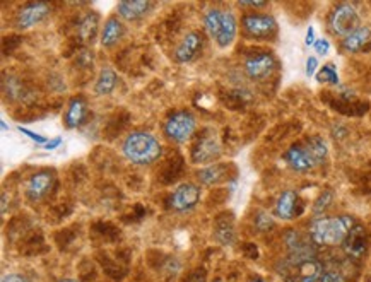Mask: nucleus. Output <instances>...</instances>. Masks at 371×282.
Segmentation results:
<instances>
[{"mask_svg": "<svg viewBox=\"0 0 371 282\" xmlns=\"http://www.w3.org/2000/svg\"><path fill=\"white\" fill-rule=\"evenodd\" d=\"M329 156V146L318 135L306 139L303 144H294L284 153V161L293 172L306 173L320 166Z\"/></svg>", "mask_w": 371, "mask_h": 282, "instance_id": "nucleus-1", "label": "nucleus"}, {"mask_svg": "<svg viewBox=\"0 0 371 282\" xmlns=\"http://www.w3.org/2000/svg\"><path fill=\"white\" fill-rule=\"evenodd\" d=\"M354 226L356 221L351 216H323L311 221L308 236L317 246H342Z\"/></svg>", "mask_w": 371, "mask_h": 282, "instance_id": "nucleus-2", "label": "nucleus"}, {"mask_svg": "<svg viewBox=\"0 0 371 282\" xmlns=\"http://www.w3.org/2000/svg\"><path fill=\"white\" fill-rule=\"evenodd\" d=\"M122 150L127 160L139 166L153 165L163 154V148L158 139L153 134L141 132V130L127 135Z\"/></svg>", "mask_w": 371, "mask_h": 282, "instance_id": "nucleus-3", "label": "nucleus"}, {"mask_svg": "<svg viewBox=\"0 0 371 282\" xmlns=\"http://www.w3.org/2000/svg\"><path fill=\"white\" fill-rule=\"evenodd\" d=\"M275 270L284 282H318L322 277L323 265L317 258L298 260L286 255L275 265Z\"/></svg>", "mask_w": 371, "mask_h": 282, "instance_id": "nucleus-4", "label": "nucleus"}, {"mask_svg": "<svg viewBox=\"0 0 371 282\" xmlns=\"http://www.w3.org/2000/svg\"><path fill=\"white\" fill-rule=\"evenodd\" d=\"M329 26L334 34L344 39L351 33L361 27V15L353 4H339L329 18Z\"/></svg>", "mask_w": 371, "mask_h": 282, "instance_id": "nucleus-5", "label": "nucleus"}, {"mask_svg": "<svg viewBox=\"0 0 371 282\" xmlns=\"http://www.w3.org/2000/svg\"><path fill=\"white\" fill-rule=\"evenodd\" d=\"M197 129V118L190 113V111L182 110L171 115L165 123V135L170 141L183 144L194 135Z\"/></svg>", "mask_w": 371, "mask_h": 282, "instance_id": "nucleus-6", "label": "nucleus"}, {"mask_svg": "<svg viewBox=\"0 0 371 282\" xmlns=\"http://www.w3.org/2000/svg\"><path fill=\"white\" fill-rule=\"evenodd\" d=\"M284 243L287 248V257L298 260H310L317 258V245L310 240L308 234H301L296 229H289L284 234Z\"/></svg>", "mask_w": 371, "mask_h": 282, "instance_id": "nucleus-7", "label": "nucleus"}, {"mask_svg": "<svg viewBox=\"0 0 371 282\" xmlns=\"http://www.w3.org/2000/svg\"><path fill=\"white\" fill-rule=\"evenodd\" d=\"M241 25L249 37L257 39L274 37L277 31V23L269 14H249L241 19Z\"/></svg>", "mask_w": 371, "mask_h": 282, "instance_id": "nucleus-8", "label": "nucleus"}, {"mask_svg": "<svg viewBox=\"0 0 371 282\" xmlns=\"http://www.w3.org/2000/svg\"><path fill=\"white\" fill-rule=\"evenodd\" d=\"M201 200V188L194 184H183L173 190L170 197V207L177 212H190Z\"/></svg>", "mask_w": 371, "mask_h": 282, "instance_id": "nucleus-9", "label": "nucleus"}, {"mask_svg": "<svg viewBox=\"0 0 371 282\" xmlns=\"http://www.w3.org/2000/svg\"><path fill=\"white\" fill-rule=\"evenodd\" d=\"M275 69V57L269 51L251 55L245 62V72L251 81H263L269 77Z\"/></svg>", "mask_w": 371, "mask_h": 282, "instance_id": "nucleus-10", "label": "nucleus"}, {"mask_svg": "<svg viewBox=\"0 0 371 282\" xmlns=\"http://www.w3.org/2000/svg\"><path fill=\"white\" fill-rule=\"evenodd\" d=\"M342 248H344V253L349 258H353V260H361V258L368 253L370 248L368 231H366L361 224H356L351 229V233L347 234Z\"/></svg>", "mask_w": 371, "mask_h": 282, "instance_id": "nucleus-11", "label": "nucleus"}, {"mask_svg": "<svg viewBox=\"0 0 371 282\" xmlns=\"http://www.w3.org/2000/svg\"><path fill=\"white\" fill-rule=\"evenodd\" d=\"M48 14H50V6L46 2H31L19 11L15 25L19 30H30V27L39 25Z\"/></svg>", "mask_w": 371, "mask_h": 282, "instance_id": "nucleus-12", "label": "nucleus"}, {"mask_svg": "<svg viewBox=\"0 0 371 282\" xmlns=\"http://www.w3.org/2000/svg\"><path fill=\"white\" fill-rule=\"evenodd\" d=\"M299 212H301V209H299L298 193L294 190H284L275 200L274 216L281 221H293L296 219Z\"/></svg>", "mask_w": 371, "mask_h": 282, "instance_id": "nucleus-13", "label": "nucleus"}, {"mask_svg": "<svg viewBox=\"0 0 371 282\" xmlns=\"http://www.w3.org/2000/svg\"><path fill=\"white\" fill-rule=\"evenodd\" d=\"M202 34L197 31H190L185 34V38L182 39V43L175 50V60L178 63H187L191 62L202 50Z\"/></svg>", "mask_w": 371, "mask_h": 282, "instance_id": "nucleus-14", "label": "nucleus"}, {"mask_svg": "<svg viewBox=\"0 0 371 282\" xmlns=\"http://www.w3.org/2000/svg\"><path fill=\"white\" fill-rule=\"evenodd\" d=\"M54 173L39 172L33 174L26 184V197L30 198L31 202L42 200V198L50 192L51 186H54Z\"/></svg>", "mask_w": 371, "mask_h": 282, "instance_id": "nucleus-15", "label": "nucleus"}, {"mask_svg": "<svg viewBox=\"0 0 371 282\" xmlns=\"http://www.w3.org/2000/svg\"><path fill=\"white\" fill-rule=\"evenodd\" d=\"M219 156H221V146H219L218 139L214 135L201 139V142L195 146L194 153H191V160H194V162H197V165L213 162Z\"/></svg>", "mask_w": 371, "mask_h": 282, "instance_id": "nucleus-16", "label": "nucleus"}, {"mask_svg": "<svg viewBox=\"0 0 371 282\" xmlns=\"http://www.w3.org/2000/svg\"><path fill=\"white\" fill-rule=\"evenodd\" d=\"M153 6L154 4L147 2V0H123L118 4V15L125 21L134 23L142 19Z\"/></svg>", "mask_w": 371, "mask_h": 282, "instance_id": "nucleus-17", "label": "nucleus"}, {"mask_svg": "<svg viewBox=\"0 0 371 282\" xmlns=\"http://www.w3.org/2000/svg\"><path fill=\"white\" fill-rule=\"evenodd\" d=\"M237 33H238L237 18H234V14L229 13V11H225V15H222V25L218 33V38H215V43H218L221 49H226V46H229L231 43L234 41Z\"/></svg>", "mask_w": 371, "mask_h": 282, "instance_id": "nucleus-18", "label": "nucleus"}, {"mask_svg": "<svg viewBox=\"0 0 371 282\" xmlns=\"http://www.w3.org/2000/svg\"><path fill=\"white\" fill-rule=\"evenodd\" d=\"M371 39V30L368 26H361L358 27L354 33H351L349 37H346L342 39V50L347 51V53H358L366 46Z\"/></svg>", "mask_w": 371, "mask_h": 282, "instance_id": "nucleus-19", "label": "nucleus"}, {"mask_svg": "<svg viewBox=\"0 0 371 282\" xmlns=\"http://www.w3.org/2000/svg\"><path fill=\"white\" fill-rule=\"evenodd\" d=\"M87 115V106L86 101L82 98H74L69 103V108L65 113V123L69 129H75V127H81L84 120H86Z\"/></svg>", "mask_w": 371, "mask_h": 282, "instance_id": "nucleus-20", "label": "nucleus"}, {"mask_svg": "<svg viewBox=\"0 0 371 282\" xmlns=\"http://www.w3.org/2000/svg\"><path fill=\"white\" fill-rule=\"evenodd\" d=\"M123 37V25L120 23L118 18H110L108 21L105 23V26H103V31H101V45L105 46V49H110V46H113L115 43H118V39Z\"/></svg>", "mask_w": 371, "mask_h": 282, "instance_id": "nucleus-21", "label": "nucleus"}, {"mask_svg": "<svg viewBox=\"0 0 371 282\" xmlns=\"http://www.w3.org/2000/svg\"><path fill=\"white\" fill-rule=\"evenodd\" d=\"M98 26H99V18L96 13H87L79 23V37L84 43H93L98 34Z\"/></svg>", "mask_w": 371, "mask_h": 282, "instance_id": "nucleus-22", "label": "nucleus"}, {"mask_svg": "<svg viewBox=\"0 0 371 282\" xmlns=\"http://www.w3.org/2000/svg\"><path fill=\"white\" fill-rule=\"evenodd\" d=\"M117 82H118V77H117V74H115V70L103 69L101 72H99L98 81H96V84H94L96 94H99V96H108V94H111L115 91Z\"/></svg>", "mask_w": 371, "mask_h": 282, "instance_id": "nucleus-23", "label": "nucleus"}, {"mask_svg": "<svg viewBox=\"0 0 371 282\" xmlns=\"http://www.w3.org/2000/svg\"><path fill=\"white\" fill-rule=\"evenodd\" d=\"M222 15H225V11L221 9H210L207 11L206 15H203V27H206L207 34H209L213 39L218 38L219 30H221Z\"/></svg>", "mask_w": 371, "mask_h": 282, "instance_id": "nucleus-24", "label": "nucleus"}, {"mask_svg": "<svg viewBox=\"0 0 371 282\" xmlns=\"http://www.w3.org/2000/svg\"><path fill=\"white\" fill-rule=\"evenodd\" d=\"M225 178V168L219 165H213L203 168L202 172H199V180L202 181L203 185H215Z\"/></svg>", "mask_w": 371, "mask_h": 282, "instance_id": "nucleus-25", "label": "nucleus"}, {"mask_svg": "<svg viewBox=\"0 0 371 282\" xmlns=\"http://www.w3.org/2000/svg\"><path fill=\"white\" fill-rule=\"evenodd\" d=\"M215 238L221 245H233L234 243V228L231 221H218L215 224Z\"/></svg>", "mask_w": 371, "mask_h": 282, "instance_id": "nucleus-26", "label": "nucleus"}, {"mask_svg": "<svg viewBox=\"0 0 371 282\" xmlns=\"http://www.w3.org/2000/svg\"><path fill=\"white\" fill-rule=\"evenodd\" d=\"M318 282H347L346 269L339 264H330L323 267L322 277Z\"/></svg>", "mask_w": 371, "mask_h": 282, "instance_id": "nucleus-27", "label": "nucleus"}, {"mask_svg": "<svg viewBox=\"0 0 371 282\" xmlns=\"http://www.w3.org/2000/svg\"><path fill=\"white\" fill-rule=\"evenodd\" d=\"M332 200H334V193L330 192V190H325V192H323L322 196L318 197L317 200H315L313 209H311V212H313L315 219H318V217H323V214H325L327 209L330 207Z\"/></svg>", "mask_w": 371, "mask_h": 282, "instance_id": "nucleus-28", "label": "nucleus"}, {"mask_svg": "<svg viewBox=\"0 0 371 282\" xmlns=\"http://www.w3.org/2000/svg\"><path fill=\"white\" fill-rule=\"evenodd\" d=\"M317 81L318 82H329V84H337L339 82V74L335 65L329 63V65H323L320 70L317 72Z\"/></svg>", "mask_w": 371, "mask_h": 282, "instance_id": "nucleus-29", "label": "nucleus"}, {"mask_svg": "<svg viewBox=\"0 0 371 282\" xmlns=\"http://www.w3.org/2000/svg\"><path fill=\"white\" fill-rule=\"evenodd\" d=\"M272 217L265 212H260L257 216V219H255V226H257V229H260V231H267L269 228H272Z\"/></svg>", "mask_w": 371, "mask_h": 282, "instance_id": "nucleus-30", "label": "nucleus"}, {"mask_svg": "<svg viewBox=\"0 0 371 282\" xmlns=\"http://www.w3.org/2000/svg\"><path fill=\"white\" fill-rule=\"evenodd\" d=\"M313 50L317 51L320 57H325V55H329V51H330V41L325 38H318L317 41H315Z\"/></svg>", "mask_w": 371, "mask_h": 282, "instance_id": "nucleus-31", "label": "nucleus"}, {"mask_svg": "<svg viewBox=\"0 0 371 282\" xmlns=\"http://www.w3.org/2000/svg\"><path fill=\"white\" fill-rule=\"evenodd\" d=\"M318 58L317 57H313V55H311V57L306 58V67H305V74H306V77H313L315 74H317V70H318Z\"/></svg>", "mask_w": 371, "mask_h": 282, "instance_id": "nucleus-32", "label": "nucleus"}, {"mask_svg": "<svg viewBox=\"0 0 371 282\" xmlns=\"http://www.w3.org/2000/svg\"><path fill=\"white\" fill-rule=\"evenodd\" d=\"M239 7H251V9H263L269 6V2H262V0H241L238 2Z\"/></svg>", "mask_w": 371, "mask_h": 282, "instance_id": "nucleus-33", "label": "nucleus"}, {"mask_svg": "<svg viewBox=\"0 0 371 282\" xmlns=\"http://www.w3.org/2000/svg\"><path fill=\"white\" fill-rule=\"evenodd\" d=\"M19 132L24 134V135H27V137L31 139V141H34L36 144H45L46 146V139L45 137H42V135H38V134H34V132H31V130H27V129H23V127H19Z\"/></svg>", "mask_w": 371, "mask_h": 282, "instance_id": "nucleus-34", "label": "nucleus"}, {"mask_svg": "<svg viewBox=\"0 0 371 282\" xmlns=\"http://www.w3.org/2000/svg\"><path fill=\"white\" fill-rule=\"evenodd\" d=\"M2 282H30L23 274H6L2 277Z\"/></svg>", "mask_w": 371, "mask_h": 282, "instance_id": "nucleus-35", "label": "nucleus"}, {"mask_svg": "<svg viewBox=\"0 0 371 282\" xmlns=\"http://www.w3.org/2000/svg\"><path fill=\"white\" fill-rule=\"evenodd\" d=\"M315 41H317V38H315V30L313 27H308V30H306V37H305V45L306 46H313L315 45Z\"/></svg>", "mask_w": 371, "mask_h": 282, "instance_id": "nucleus-36", "label": "nucleus"}, {"mask_svg": "<svg viewBox=\"0 0 371 282\" xmlns=\"http://www.w3.org/2000/svg\"><path fill=\"white\" fill-rule=\"evenodd\" d=\"M60 146H62V137H57V139H54V141H48L46 146H45V149L46 150H54V149L60 148Z\"/></svg>", "mask_w": 371, "mask_h": 282, "instance_id": "nucleus-37", "label": "nucleus"}, {"mask_svg": "<svg viewBox=\"0 0 371 282\" xmlns=\"http://www.w3.org/2000/svg\"><path fill=\"white\" fill-rule=\"evenodd\" d=\"M6 212H7V196L4 193L2 196V214H6Z\"/></svg>", "mask_w": 371, "mask_h": 282, "instance_id": "nucleus-38", "label": "nucleus"}, {"mask_svg": "<svg viewBox=\"0 0 371 282\" xmlns=\"http://www.w3.org/2000/svg\"><path fill=\"white\" fill-rule=\"evenodd\" d=\"M249 282H267L265 279H260V277H255V279H251Z\"/></svg>", "mask_w": 371, "mask_h": 282, "instance_id": "nucleus-39", "label": "nucleus"}, {"mask_svg": "<svg viewBox=\"0 0 371 282\" xmlns=\"http://www.w3.org/2000/svg\"><path fill=\"white\" fill-rule=\"evenodd\" d=\"M58 282H79V281H75V279H62V281H58Z\"/></svg>", "mask_w": 371, "mask_h": 282, "instance_id": "nucleus-40", "label": "nucleus"}, {"mask_svg": "<svg viewBox=\"0 0 371 282\" xmlns=\"http://www.w3.org/2000/svg\"><path fill=\"white\" fill-rule=\"evenodd\" d=\"M218 282H222V281H218Z\"/></svg>", "mask_w": 371, "mask_h": 282, "instance_id": "nucleus-41", "label": "nucleus"}]
</instances>
